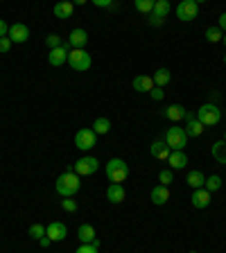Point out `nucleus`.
Listing matches in <instances>:
<instances>
[{
	"mask_svg": "<svg viewBox=\"0 0 226 253\" xmlns=\"http://www.w3.org/2000/svg\"><path fill=\"white\" fill-rule=\"evenodd\" d=\"M68 43H70L72 50H84V46L88 43V34H86V30H82V27L72 30L70 36H68Z\"/></svg>",
	"mask_w": 226,
	"mask_h": 253,
	"instance_id": "nucleus-13",
	"label": "nucleus"
},
{
	"mask_svg": "<svg viewBox=\"0 0 226 253\" xmlns=\"http://www.w3.org/2000/svg\"><path fill=\"white\" fill-rule=\"evenodd\" d=\"M168 163H170V168L172 169H183L188 165V154L186 152H172Z\"/></svg>",
	"mask_w": 226,
	"mask_h": 253,
	"instance_id": "nucleus-22",
	"label": "nucleus"
},
{
	"mask_svg": "<svg viewBox=\"0 0 226 253\" xmlns=\"http://www.w3.org/2000/svg\"><path fill=\"white\" fill-rule=\"evenodd\" d=\"M41 247H43V249H48V247H50V244H52V240H50V237H48V235H45V237H41Z\"/></svg>",
	"mask_w": 226,
	"mask_h": 253,
	"instance_id": "nucleus-42",
	"label": "nucleus"
},
{
	"mask_svg": "<svg viewBox=\"0 0 226 253\" xmlns=\"http://www.w3.org/2000/svg\"><path fill=\"white\" fill-rule=\"evenodd\" d=\"M131 86H134L136 93H149L152 88H154V79L147 77V75H138V77H134Z\"/></svg>",
	"mask_w": 226,
	"mask_h": 253,
	"instance_id": "nucleus-17",
	"label": "nucleus"
},
{
	"mask_svg": "<svg viewBox=\"0 0 226 253\" xmlns=\"http://www.w3.org/2000/svg\"><path fill=\"white\" fill-rule=\"evenodd\" d=\"M152 202L156 203V206H165V203L170 202V190L165 188V186H156V188H152Z\"/></svg>",
	"mask_w": 226,
	"mask_h": 253,
	"instance_id": "nucleus-19",
	"label": "nucleus"
},
{
	"mask_svg": "<svg viewBox=\"0 0 226 253\" xmlns=\"http://www.w3.org/2000/svg\"><path fill=\"white\" fill-rule=\"evenodd\" d=\"M163 95H165V93H163V88H158V86H154V88L149 91V98H152V100H156V102H161V100H163Z\"/></svg>",
	"mask_w": 226,
	"mask_h": 253,
	"instance_id": "nucleus-35",
	"label": "nucleus"
},
{
	"mask_svg": "<svg viewBox=\"0 0 226 253\" xmlns=\"http://www.w3.org/2000/svg\"><path fill=\"white\" fill-rule=\"evenodd\" d=\"M95 143H97V134L93 129H88V127H84V129H79L77 134H75V145H77V150L88 152L95 147Z\"/></svg>",
	"mask_w": 226,
	"mask_h": 253,
	"instance_id": "nucleus-8",
	"label": "nucleus"
},
{
	"mask_svg": "<svg viewBox=\"0 0 226 253\" xmlns=\"http://www.w3.org/2000/svg\"><path fill=\"white\" fill-rule=\"evenodd\" d=\"M190 253H197V251H190Z\"/></svg>",
	"mask_w": 226,
	"mask_h": 253,
	"instance_id": "nucleus-46",
	"label": "nucleus"
},
{
	"mask_svg": "<svg viewBox=\"0 0 226 253\" xmlns=\"http://www.w3.org/2000/svg\"><path fill=\"white\" fill-rule=\"evenodd\" d=\"M170 9H172V7H170V2L168 0H154V16H158V18H165V16H168L170 14Z\"/></svg>",
	"mask_w": 226,
	"mask_h": 253,
	"instance_id": "nucleus-26",
	"label": "nucleus"
},
{
	"mask_svg": "<svg viewBox=\"0 0 226 253\" xmlns=\"http://www.w3.org/2000/svg\"><path fill=\"white\" fill-rule=\"evenodd\" d=\"M27 233H30L32 240H41V237H45V226H43V224H32Z\"/></svg>",
	"mask_w": 226,
	"mask_h": 253,
	"instance_id": "nucleus-31",
	"label": "nucleus"
},
{
	"mask_svg": "<svg viewBox=\"0 0 226 253\" xmlns=\"http://www.w3.org/2000/svg\"><path fill=\"white\" fill-rule=\"evenodd\" d=\"M106 199L111 203H122L127 199V190L122 186H118V183H111L109 188H106Z\"/></svg>",
	"mask_w": 226,
	"mask_h": 253,
	"instance_id": "nucleus-15",
	"label": "nucleus"
},
{
	"mask_svg": "<svg viewBox=\"0 0 226 253\" xmlns=\"http://www.w3.org/2000/svg\"><path fill=\"white\" fill-rule=\"evenodd\" d=\"M75 253H97V247H93V244H82V247H77Z\"/></svg>",
	"mask_w": 226,
	"mask_h": 253,
	"instance_id": "nucleus-37",
	"label": "nucleus"
},
{
	"mask_svg": "<svg viewBox=\"0 0 226 253\" xmlns=\"http://www.w3.org/2000/svg\"><path fill=\"white\" fill-rule=\"evenodd\" d=\"M9 41L12 43H25L27 39H30V30H27V25H23V23H14V25H9Z\"/></svg>",
	"mask_w": 226,
	"mask_h": 253,
	"instance_id": "nucleus-11",
	"label": "nucleus"
},
{
	"mask_svg": "<svg viewBox=\"0 0 226 253\" xmlns=\"http://www.w3.org/2000/svg\"><path fill=\"white\" fill-rule=\"evenodd\" d=\"M149 154L154 156V158H158V161H168L170 154H172V150L165 145V140H156V143L149 147Z\"/></svg>",
	"mask_w": 226,
	"mask_h": 253,
	"instance_id": "nucleus-16",
	"label": "nucleus"
},
{
	"mask_svg": "<svg viewBox=\"0 0 226 253\" xmlns=\"http://www.w3.org/2000/svg\"><path fill=\"white\" fill-rule=\"evenodd\" d=\"M77 237L82 244H93V242L97 240L95 237V228L90 226V224H82V226L77 228Z\"/></svg>",
	"mask_w": 226,
	"mask_h": 253,
	"instance_id": "nucleus-20",
	"label": "nucleus"
},
{
	"mask_svg": "<svg viewBox=\"0 0 226 253\" xmlns=\"http://www.w3.org/2000/svg\"><path fill=\"white\" fill-rule=\"evenodd\" d=\"M217 27H220L222 32H226V12L220 16V20H217Z\"/></svg>",
	"mask_w": 226,
	"mask_h": 253,
	"instance_id": "nucleus-40",
	"label": "nucleus"
},
{
	"mask_svg": "<svg viewBox=\"0 0 226 253\" xmlns=\"http://www.w3.org/2000/svg\"><path fill=\"white\" fill-rule=\"evenodd\" d=\"M213 158L217 163H222V165H226V143L224 140H217L213 145Z\"/></svg>",
	"mask_w": 226,
	"mask_h": 253,
	"instance_id": "nucleus-25",
	"label": "nucleus"
},
{
	"mask_svg": "<svg viewBox=\"0 0 226 253\" xmlns=\"http://www.w3.org/2000/svg\"><path fill=\"white\" fill-rule=\"evenodd\" d=\"M90 54L86 50H70L68 52V66H70L72 70H77V72H84L90 68Z\"/></svg>",
	"mask_w": 226,
	"mask_h": 253,
	"instance_id": "nucleus-6",
	"label": "nucleus"
},
{
	"mask_svg": "<svg viewBox=\"0 0 226 253\" xmlns=\"http://www.w3.org/2000/svg\"><path fill=\"white\" fill-rule=\"evenodd\" d=\"M134 5H136V9H138V12L147 14V16L154 12V0H136Z\"/></svg>",
	"mask_w": 226,
	"mask_h": 253,
	"instance_id": "nucleus-30",
	"label": "nucleus"
},
{
	"mask_svg": "<svg viewBox=\"0 0 226 253\" xmlns=\"http://www.w3.org/2000/svg\"><path fill=\"white\" fill-rule=\"evenodd\" d=\"M9 48H12V41H9V36L0 39V52H2V54H7V52H9Z\"/></svg>",
	"mask_w": 226,
	"mask_h": 253,
	"instance_id": "nucleus-36",
	"label": "nucleus"
},
{
	"mask_svg": "<svg viewBox=\"0 0 226 253\" xmlns=\"http://www.w3.org/2000/svg\"><path fill=\"white\" fill-rule=\"evenodd\" d=\"M222 43H224V46H226V34H224V39H222Z\"/></svg>",
	"mask_w": 226,
	"mask_h": 253,
	"instance_id": "nucleus-43",
	"label": "nucleus"
},
{
	"mask_svg": "<svg viewBox=\"0 0 226 253\" xmlns=\"http://www.w3.org/2000/svg\"><path fill=\"white\" fill-rule=\"evenodd\" d=\"M152 79H154V86H158V88H163V86L170 84V79H172V72L168 70V68H158V70L152 75Z\"/></svg>",
	"mask_w": 226,
	"mask_h": 253,
	"instance_id": "nucleus-23",
	"label": "nucleus"
},
{
	"mask_svg": "<svg viewBox=\"0 0 226 253\" xmlns=\"http://www.w3.org/2000/svg\"><path fill=\"white\" fill-rule=\"evenodd\" d=\"M222 39H224V32H222L220 27H208L206 30V41H210V43H220Z\"/></svg>",
	"mask_w": 226,
	"mask_h": 253,
	"instance_id": "nucleus-29",
	"label": "nucleus"
},
{
	"mask_svg": "<svg viewBox=\"0 0 226 253\" xmlns=\"http://www.w3.org/2000/svg\"><path fill=\"white\" fill-rule=\"evenodd\" d=\"M61 208L66 213H77V202L75 199H61Z\"/></svg>",
	"mask_w": 226,
	"mask_h": 253,
	"instance_id": "nucleus-34",
	"label": "nucleus"
},
{
	"mask_svg": "<svg viewBox=\"0 0 226 253\" xmlns=\"http://www.w3.org/2000/svg\"><path fill=\"white\" fill-rule=\"evenodd\" d=\"M109 129H111L109 118H97L95 122H93V131H95L97 136H104V134H109Z\"/></svg>",
	"mask_w": 226,
	"mask_h": 253,
	"instance_id": "nucleus-27",
	"label": "nucleus"
},
{
	"mask_svg": "<svg viewBox=\"0 0 226 253\" xmlns=\"http://www.w3.org/2000/svg\"><path fill=\"white\" fill-rule=\"evenodd\" d=\"M54 188H57L59 197H64V199H72V197L79 192L82 188V181H79V176L72 172V165L66 168L64 174H59L57 183H54Z\"/></svg>",
	"mask_w": 226,
	"mask_h": 253,
	"instance_id": "nucleus-1",
	"label": "nucleus"
},
{
	"mask_svg": "<svg viewBox=\"0 0 226 253\" xmlns=\"http://www.w3.org/2000/svg\"><path fill=\"white\" fill-rule=\"evenodd\" d=\"M93 2H95V7H113L111 0H93Z\"/></svg>",
	"mask_w": 226,
	"mask_h": 253,
	"instance_id": "nucleus-41",
	"label": "nucleus"
},
{
	"mask_svg": "<svg viewBox=\"0 0 226 253\" xmlns=\"http://www.w3.org/2000/svg\"><path fill=\"white\" fill-rule=\"evenodd\" d=\"M186 106H181V104H170L168 109L163 111V116L168 118V120H172V122H179V120H183L186 118Z\"/></svg>",
	"mask_w": 226,
	"mask_h": 253,
	"instance_id": "nucleus-18",
	"label": "nucleus"
},
{
	"mask_svg": "<svg viewBox=\"0 0 226 253\" xmlns=\"http://www.w3.org/2000/svg\"><path fill=\"white\" fill-rule=\"evenodd\" d=\"M222 140H224V143H226V134H224V138H222Z\"/></svg>",
	"mask_w": 226,
	"mask_h": 253,
	"instance_id": "nucleus-44",
	"label": "nucleus"
},
{
	"mask_svg": "<svg viewBox=\"0 0 226 253\" xmlns=\"http://www.w3.org/2000/svg\"><path fill=\"white\" fill-rule=\"evenodd\" d=\"M199 16V2L197 0H181L176 5V18L183 23H190Z\"/></svg>",
	"mask_w": 226,
	"mask_h": 253,
	"instance_id": "nucleus-5",
	"label": "nucleus"
},
{
	"mask_svg": "<svg viewBox=\"0 0 226 253\" xmlns=\"http://www.w3.org/2000/svg\"><path fill=\"white\" fill-rule=\"evenodd\" d=\"M190 199H192L194 208H208L210 206V202H213V195H210L206 188H199V190H194Z\"/></svg>",
	"mask_w": 226,
	"mask_h": 253,
	"instance_id": "nucleus-14",
	"label": "nucleus"
},
{
	"mask_svg": "<svg viewBox=\"0 0 226 253\" xmlns=\"http://www.w3.org/2000/svg\"><path fill=\"white\" fill-rule=\"evenodd\" d=\"M204 188L213 195V192H217V190L222 188V179H220V174H210V176H206V183H204Z\"/></svg>",
	"mask_w": 226,
	"mask_h": 253,
	"instance_id": "nucleus-28",
	"label": "nucleus"
},
{
	"mask_svg": "<svg viewBox=\"0 0 226 253\" xmlns=\"http://www.w3.org/2000/svg\"><path fill=\"white\" fill-rule=\"evenodd\" d=\"M183 120H186V134H188V138L201 136V134H204V129H206V127H204V124L197 120V116H192L190 111L186 113V118H183Z\"/></svg>",
	"mask_w": 226,
	"mask_h": 253,
	"instance_id": "nucleus-12",
	"label": "nucleus"
},
{
	"mask_svg": "<svg viewBox=\"0 0 226 253\" xmlns=\"http://www.w3.org/2000/svg\"><path fill=\"white\" fill-rule=\"evenodd\" d=\"M197 120H199L204 127H217L222 122V109L217 104H201L199 111H197Z\"/></svg>",
	"mask_w": 226,
	"mask_h": 253,
	"instance_id": "nucleus-2",
	"label": "nucleus"
},
{
	"mask_svg": "<svg viewBox=\"0 0 226 253\" xmlns=\"http://www.w3.org/2000/svg\"><path fill=\"white\" fill-rule=\"evenodd\" d=\"M45 235H48L52 242H64L66 237H68V228H66V224H61V221H50V224L45 226Z\"/></svg>",
	"mask_w": 226,
	"mask_h": 253,
	"instance_id": "nucleus-10",
	"label": "nucleus"
},
{
	"mask_svg": "<svg viewBox=\"0 0 226 253\" xmlns=\"http://www.w3.org/2000/svg\"><path fill=\"white\" fill-rule=\"evenodd\" d=\"M224 64H226V54H224Z\"/></svg>",
	"mask_w": 226,
	"mask_h": 253,
	"instance_id": "nucleus-45",
	"label": "nucleus"
},
{
	"mask_svg": "<svg viewBox=\"0 0 226 253\" xmlns=\"http://www.w3.org/2000/svg\"><path fill=\"white\" fill-rule=\"evenodd\" d=\"M106 176H109L111 183L122 186V181L129 179V165H127L122 158H111V161L106 163Z\"/></svg>",
	"mask_w": 226,
	"mask_h": 253,
	"instance_id": "nucleus-3",
	"label": "nucleus"
},
{
	"mask_svg": "<svg viewBox=\"0 0 226 253\" xmlns=\"http://www.w3.org/2000/svg\"><path fill=\"white\" fill-rule=\"evenodd\" d=\"M147 20H149V25L152 27H161L163 25V18H158V16H154V14H149Z\"/></svg>",
	"mask_w": 226,
	"mask_h": 253,
	"instance_id": "nucleus-38",
	"label": "nucleus"
},
{
	"mask_svg": "<svg viewBox=\"0 0 226 253\" xmlns=\"http://www.w3.org/2000/svg\"><path fill=\"white\" fill-rule=\"evenodd\" d=\"M70 43L66 41L61 48H54V50H50V54H48V61H50V66H54V68H59V66L68 64V52H70Z\"/></svg>",
	"mask_w": 226,
	"mask_h": 253,
	"instance_id": "nucleus-9",
	"label": "nucleus"
},
{
	"mask_svg": "<svg viewBox=\"0 0 226 253\" xmlns=\"http://www.w3.org/2000/svg\"><path fill=\"white\" fill-rule=\"evenodd\" d=\"M97 168H100V161H97L95 156H84V158H79V161L72 165V172L77 176H90L97 172Z\"/></svg>",
	"mask_w": 226,
	"mask_h": 253,
	"instance_id": "nucleus-7",
	"label": "nucleus"
},
{
	"mask_svg": "<svg viewBox=\"0 0 226 253\" xmlns=\"http://www.w3.org/2000/svg\"><path fill=\"white\" fill-rule=\"evenodd\" d=\"M186 183L190 186V188L199 190V188H204V183H206V176H204V172H199V169H192V172H188Z\"/></svg>",
	"mask_w": 226,
	"mask_h": 253,
	"instance_id": "nucleus-21",
	"label": "nucleus"
},
{
	"mask_svg": "<svg viewBox=\"0 0 226 253\" xmlns=\"http://www.w3.org/2000/svg\"><path fill=\"white\" fill-rule=\"evenodd\" d=\"M158 181H161V186H165V188H168L170 183L174 181V174H172V169H161V172H158Z\"/></svg>",
	"mask_w": 226,
	"mask_h": 253,
	"instance_id": "nucleus-33",
	"label": "nucleus"
},
{
	"mask_svg": "<svg viewBox=\"0 0 226 253\" xmlns=\"http://www.w3.org/2000/svg\"><path fill=\"white\" fill-rule=\"evenodd\" d=\"M7 34H9V25H7L5 20L0 18V39H5Z\"/></svg>",
	"mask_w": 226,
	"mask_h": 253,
	"instance_id": "nucleus-39",
	"label": "nucleus"
},
{
	"mask_svg": "<svg viewBox=\"0 0 226 253\" xmlns=\"http://www.w3.org/2000/svg\"><path fill=\"white\" fill-rule=\"evenodd\" d=\"M52 12H54L57 18H70L72 12H75V5H72V2H59V5H54Z\"/></svg>",
	"mask_w": 226,
	"mask_h": 253,
	"instance_id": "nucleus-24",
	"label": "nucleus"
},
{
	"mask_svg": "<svg viewBox=\"0 0 226 253\" xmlns=\"http://www.w3.org/2000/svg\"><path fill=\"white\" fill-rule=\"evenodd\" d=\"M45 43H48V48H50V50L64 46V41H61V36H59V34H48V36H45Z\"/></svg>",
	"mask_w": 226,
	"mask_h": 253,
	"instance_id": "nucleus-32",
	"label": "nucleus"
},
{
	"mask_svg": "<svg viewBox=\"0 0 226 253\" xmlns=\"http://www.w3.org/2000/svg\"><path fill=\"white\" fill-rule=\"evenodd\" d=\"M165 145H168L172 152H183L188 145V134L183 127H170L168 134H165Z\"/></svg>",
	"mask_w": 226,
	"mask_h": 253,
	"instance_id": "nucleus-4",
	"label": "nucleus"
}]
</instances>
